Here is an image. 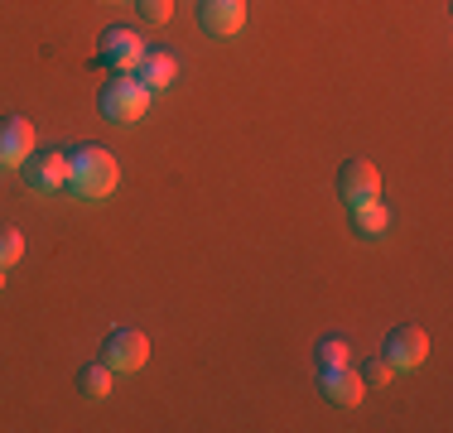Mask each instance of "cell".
I'll return each instance as SVG.
<instances>
[{"label": "cell", "mask_w": 453, "mask_h": 433, "mask_svg": "<svg viewBox=\"0 0 453 433\" xmlns=\"http://www.w3.org/2000/svg\"><path fill=\"white\" fill-rule=\"evenodd\" d=\"M116 183H121V164H116V155L106 145H78L68 155V188L82 193V198H106V193H116Z\"/></svg>", "instance_id": "6da1fadb"}, {"label": "cell", "mask_w": 453, "mask_h": 433, "mask_svg": "<svg viewBox=\"0 0 453 433\" xmlns=\"http://www.w3.org/2000/svg\"><path fill=\"white\" fill-rule=\"evenodd\" d=\"M150 96H155V92H150L140 78H131V72H116V78L96 92V106H102L106 121H140V116L150 111Z\"/></svg>", "instance_id": "7a4b0ae2"}, {"label": "cell", "mask_w": 453, "mask_h": 433, "mask_svg": "<svg viewBox=\"0 0 453 433\" xmlns=\"http://www.w3.org/2000/svg\"><path fill=\"white\" fill-rule=\"evenodd\" d=\"M140 58H145V39L135 34L131 25H111L102 34V49H96V63L111 72H135Z\"/></svg>", "instance_id": "3957f363"}, {"label": "cell", "mask_w": 453, "mask_h": 433, "mask_svg": "<svg viewBox=\"0 0 453 433\" xmlns=\"http://www.w3.org/2000/svg\"><path fill=\"white\" fill-rule=\"evenodd\" d=\"M19 179L35 193H63L68 188V149H39V155H29L19 164Z\"/></svg>", "instance_id": "277c9868"}, {"label": "cell", "mask_w": 453, "mask_h": 433, "mask_svg": "<svg viewBox=\"0 0 453 433\" xmlns=\"http://www.w3.org/2000/svg\"><path fill=\"white\" fill-rule=\"evenodd\" d=\"M102 361L111 371H140L150 361V338L140 328H111L102 342Z\"/></svg>", "instance_id": "5b68a950"}, {"label": "cell", "mask_w": 453, "mask_h": 433, "mask_svg": "<svg viewBox=\"0 0 453 433\" xmlns=\"http://www.w3.org/2000/svg\"><path fill=\"white\" fill-rule=\"evenodd\" d=\"M386 361L395 366V371H415V366H425L429 356V332L415 328V323H401V328L386 332Z\"/></svg>", "instance_id": "8992f818"}, {"label": "cell", "mask_w": 453, "mask_h": 433, "mask_svg": "<svg viewBox=\"0 0 453 433\" xmlns=\"http://www.w3.org/2000/svg\"><path fill=\"white\" fill-rule=\"evenodd\" d=\"M376 193H381V169H376L372 159H348V164L338 169V198L348 202V208L372 202Z\"/></svg>", "instance_id": "52a82bcc"}, {"label": "cell", "mask_w": 453, "mask_h": 433, "mask_svg": "<svg viewBox=\"0 0 453 433\" xmlns=\"http://www.w3.org/2000/svg\"><path fill=\"white\" fill-rule=\"evenodd\" d=\"M198 25L218 39L242 34L246 25V0H198Z\"/></svg>", "instance_id": "ba28073f"}, {"label": "cell", "mask_w": 453, "mask_h": 433, "mask_svg": "<svg viewBox=\"0 0 453 433\" xmlns=\"http://www.w3.org/2000/svg\"><path fill=\"white\" fill-rule=\"evenodd\" d=\"M35 155V125L25 116H0V164L19 169Z\"/></svg>", "instance_id": "9c48e42d"}, {"label": "cell", "mask_w": 453, "mask_h": 433, "mask_svg": "<svg viewBox=\"0 0 453 433\" xmlns=\"http://www.w3.org/2000/svg\"><path fill=\"white\" fill-rule=\"evenodd\" d=\"M319 390H323V399L352 409V405H362L366 381H362V371H352V361H348V366H333V371H319Z\"/></svg>", "instance_id": "30bf717a"}, {"label": "cell", "mask_w": 453, "mask_h": 433, "mask_svg": "<svg viewBox=\"0 0 453 433\" xmlns=\"http://www.w3.org/2000/svg\"><path fill=\"white\" fill-rule=\"evenodd\" d=\"M135 78L150 87V92H165V87H174L179 78V58L169 49H145V58H140Z\"/></svg>", "instance_id": "8fae6325"}, {"label": "cell", "mask_w": 453, "mask_h": 433, "mask_svg": "<svg viewBox=\"0 0 453 433\" xmlns=\"http://www.w3.org/2000/svg\"><path fill=\"white\" fill-rule=\"evenodd\" d=\"M352 232H357L362 241H376V236H386V232H391V208H381V198L357 202V208H352Z\"/></svg>", "instance_id": "7c38bea8"}, {"label": "cell", "mask_w": 453, "mask_h": 433, "mask_svg": "<svg viewBox=\"0 0 453 433\" xmlns=\"http://www.w3.org/2000/svg\"><path fill=\"white\" fill-rule=\"evenodd\" d=\"M111 366H106V361H96V366H82V371H78V390H82V395H88V399H106V395H111Z\"/></svg>", "instance_id": "4fadbf2b"}, {"label": "cell", "mask_w": 453, "mask_h": 433, "mask_svg": "<svg viewBox=\"0 0 453 433\" xmlns=\"http://www.w3.org/2000/svg\"><path fill=\"white\" fill-rule=\"evenodd\" d=\"M352 361V342L348 338H323L319 342V371H333V366Z\"/></svg>", "instance_id": "5bb4252c"}, {"label": "cell", "mask_w": 453, "mask_h": 433, "mask_svg": "<svg viewBox=\"0 0 453 433\" xmlns=\"http://www.w3.org/2000/svg\"><path fill=\"white\" fill-rule=\"evenodd\" d=\"M362 381H366V390H386L395 381V366L386 361V356H372V361L362 366Z\"/></svg>", "instance_id": "9a60e30c"}, {"label": "cell", "mask_w": 453, "mask_h": 433, "mask_svg": "<svg viewBox=\"0 0 453 433\" xmlns=\"http://www.w3.org/2000/svg\"><path fill=\"white\" fill-rule=\"evenodd\" d=\"M19 255H25V236L15 226H0V270H10Z\"/></svg>", "instance_id": "2e32d148"}, {"label": "cell", "mask_w": 453, "mask_h": 433, "mask_svg": "<svg viewBox=\"0 0 453 433\" xmlns=\"http://www.w3.org/2000/svg\"><path fill=\"white\" fill-rule=\"evenodd\" d=\"M135 10L150 19V25H169V15H174V0H135Z\"/></svg>", "instance_id": "e0dca14e"}, {"label": "cell", "mask_w": 453, "mask_h": 433, "mask_svg": "<svg viewBox=\"0 0 453 433\" xmlns=\"http://www.w3.org/2000/svg\"><path fill=\"white\" fill-rule=\"evenodd\" d=\"M0 289H5V270H0Z\"/></svg>", "instance_id": "ac0fdd59"}]
</instances>
